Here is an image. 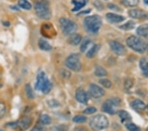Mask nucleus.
I'll use <instances>...</instances> for the list:
<instances>
[{"label": "nucleus", "mask_w": 148, "mask_h": 131, "mask_svg": "<svg viewBox=\"0 0 148 131\" xmlns=\"http://www.w3.org/2000/svg\"><path fill=\"white\" fill-rule=\"evenodd\" d=\"M52 87H53L52 83L47 78L46 73L43 71L40 72L37 76L35 89L38 91H42L43 94H47L51 91Z\"/></svg>", "instance_id": "nucleus-1"}, {"label": "nucleus", "mask_w": 148, "mask_h": 131, "mask_svg": "<svg viewBox=\"0 0 148 131\" xmlns=\"http://www.w3.org/2000/svg\"><path fill=\"white\" fill-rule=\"evenodd\" d=\"M86 30L91 33H97L101 26V19L99 15L88 16L84 20Z\"/></svg>", "instance_id": "nucleus-2"}, {"label": "nucleus", "mask_w": 148, "mask_h": 131, "mask_svg": "<svg viewBox=\"0 0 148 131\" xmlns=\"http://www.w3.org/2000/svg\"><path fill=\"white\" fill-rule=\"evenodd\" d=\"M89 124L93 130L100 131L106 129L109 127V122L106 116L97 115L90 119Z\"/></svg>", "instance_id": "nucleus-3"}, {"label": "nucleus", "mask_w": 148, "mask_h": 131, "mask_svg": "<svg viewBox=\"0 0 148 131\" xmlns=\"http://www.w3.org/2000/svg\"><path fill=\"white\" fill-rule=\"evenodd\" d=\"M34 9L36 15L43 19H49L51 17V12L49 3L45 0L37 2L34 6Z\"/></svg>", "instance_id": "nucleus-4"}, {"label": "nucleus", "mask_w": 148, "mask_h": 131, "mask_svg": "<svg viewBox=\"0 0 148 131\" xmlns=\"http://www.w3.org/2000/svg\"><path fill=\"white\" fill-rule=\"evenodd\" d=\"M32 123V119L28 116H24L16 122L8 123L7 127L16 131H25L30 127Z\"/></svg>", "instance_id": "nucleus-5"}, {"label": "nucleus", "mask_w": 148, "mask_h": 131, "mask_svg": "<svg viewBox=\"0 0 148 131\" xmlns=\"http://www.w3.org/2000/svg\"><path fill=\"white\" fill-rule=\"evenodd\" d=\"M59 24L63 33L66 36H70L75 33L78 26L72 20L67 18L62 17L59 19Z\"/></svg>", "instance_id": "nucleus-6"}, {"label": "nucleus", "mask_w": 148, "mask_h": 131, "mask_svg": "<svg viewBox=\"0 0 148 131\" xmlns=\"http://www.w3.org/2000/svg\"><path fill=\"white\" fill-rule=\"evenodd\" d=\"M126 44L130 49L140 53L144 52L147 48L145 42L136 36H130L128 37L126 40Z\"/></svg>", "instance_id": "nucleus-7"}, {"label": "nucleus", "mask_w": 148, "mask_h": 131, "mask_svg": "<svg viewBox=\"0 0 148 131\" xmlns=\"http://www.w3.org/2000/svg\"><path fill=\"white\" fill-rule=\"evenodd\" d=\"M65 65L70 70L78 71L81 70L82 65L80 62V56L78 54H72L65 60Z\"/></svg>", "instance_id": "nucleus-8"}, {"label": "nucleus", "mask_w": 148, "mask_h": 131, "mask_svg": "<svg viewBox=\"0 0 148 131\" xmlns=\"http://www.w3.org/2000/svg\"><path fill=\"white\" fill-rule=\"evenodd\" d=\"M121 99L115 97L107 100L103 104L102 110L105 113H107L110 115H114L116 112V107L120 105Z\"/></svg>", "instance_id": "nucleus-9"}, {"label": "nucleus", "mask_w": 148, "mask_h": 131, "mask_svg": "<svg viewBox=\"0 0 148 131\" xmlns=\"http://www.w3.org/2000/svg\"><path fill=\"white\" fill-rule=\"evenodd\" d=\"M89 93L90 95L94 99H99L105 95L104 89L94 83H92L90 85Z\"/></svg>", "instance_id": "nucleus-10"}, {"label": "nucleus", "mask_w": 148, "mask_h": 131, "mask_svg": "<svg viewBox=\"0 0 148 131\" xmlns=\"http://www.w3.org/2000/svg\"><path fill=\"white\" fill-rule=\"evenodd\" d=\"M109 46H110L112 51L116 55L124 56L126 54V51L125 46L118 42L112 40L109 42Z\"/></svg>", "instance_id": "nucleus-11"}, {"label": "nucleus", "mask_w": 148, "mask_h": 131, "mask_svg": "<svg viewBox=\"0 0 148 131\" xmlns=\"http://www.w3.org/2000/svg\"><path fill=\"white\" fill-rule=\"evenodd\" d=\"M76 99L80 103L82 104H86L89 99L88 95L87 93L82 88H78V89L76 91L75 94Z\"/></svg>", "instance_id": "nucleus-12"}, {"label": "nucleus", "mask_w": 148, "mask_h": 131, "mask_svg": "<svg viewBox=\"0 0 148 131\" xmlns=\"http://www.w3.org/2000/svg\"><path fill=\"white\" fill-rule=\"evenodd\" d=\"M130 17L134 19H145L148 17L146 12L139 9H132L128 11Z\"/></svg>", "instance_id": "nucleus-13"}, {"label": "nucleus", "mask_w": 148, "mask_h": 131, "mask_svg": "<svg viewBox=\"0 0 148 131\" xmlns=\"http://www.w3.org/2000/svg\"><path fill=\"white\" fill-rule=\"evenodd\" d=\"M106 19L111 23H119L123 22L125 19V17L112 13H109L106 14Z\"/></svg>", "instance_id": "nucleus-14"}, {"label": "nucleus", "mask_w": 148, "mask_h": 131, "mask_svg": "<svg viewBox=\"0 0 148 131\" xmlns=\"http://www.w3.org/2000/svg\"><path fill=\"white\" fill-rule=\"evenodd\" d=\"M131 107L136 111H142L145 109V104L140 99H135L131 103Z\"/></svg>", "instance_id": "nucleus-15"}, {"label": "nucleus", "mask_w": 148, "mask_h": 131, "mask_svg": "<svg viewBox=\"0 0 148 131\" xmlns=\"http://www.w3.org/2000/svg\"><path fill=\"white\" fill-rule=\"evenodd\" d=\"M82 39V37L80 35L77 34V33H74V34L70 35L68 39V42L73 46H76V45L80 43Z\"/></svg>", "instance_id": "nucleus-16"}, {"label": "nucleus", "mask_w": 148, "mask_h": 131, "mask_svg": "<svg viewBox=\"0 0 148 131\" xmlns=\"http://www.w3.org/2000/svg\"><path fill=\"white\" fill-rule=\"evenodd\" d=\"M136 33L140 37L148 39V24H144V25H140L137 28Z\"/></svg>", "instance_id": "nucleus-17"}, {"label": "nucleus", "mask_w": 148, "mask_h": 131, "mask_svg": "<svg viewBox=\"0 0 148 131\" xmlns=\"http://www.w3.org/2000/svg\"><path fill=\"white\" fill-rule=\"evenodd\" d=\"M38 46H39L40 49L44 51H49L52 49L51 45L47 40L42 39H40L38 41Z\"/></svg>", "instance_id": "nucleus-18"}, {"label": "nucleus", "mask_w": 148, "mask_h": 131, "mask_svg": "<svg viewBox=\"0 0 148 131\" xmlns=\"http://www.w3.org/2000/svg\"><path fill=\"white\" fill-rule=\"evenodd\" d=\"M140 67L145 77L148 78V61L146 58H142L140 61Z\"/></svg>", "instance_id": "nucleus-19"}, {"label": "nucleus", "mask_w": 148, "mask_h": 131, "mask_svg": "<svg viewBox=\"0 0 148 131\" xmlns=\"http://www.w3.org/2000/svg\"><path fill=\"white\" fill-rule=\"evenodd\" d=\"M100 49V45L99 44H94V46H92V48H90V49L88 51L86 56L88 58H92L96 56L97 52H98L99 50Z\"/></svg>", "instance_id": "nucleus-20"}, {"label": "nucleus", "mask_w": 148, "mask_h": 131, "mask_svg": "<svg viewBox=\"0 0 148 131\" xmlns=\"http://www.w3.org/2000/svg\"><path fill=\"white\" fill-rule=\"evenodd\" d=\"M118 115L119 116V117L121 119V121L123 123L124 122H128V121H131V116L129 113H128L127 111H124V110H121L119 111L118 112Z\"/></svg>", "instance_id": "nucleus-21"}, {"label": "nucleus", "mask_w": 148, "mask_h": 131, "mask_svg": "<svg viewBox=\"0 0 148 131\" xmlns=\"http://www.w3.org/2000/svg\"><path fill=\"white\" fill-rule=\"evenodd\" d=\"M72 3L75 5V8L73 9V11H76L80 10L81 8L86 5V0H81V1L73 0Z\"/></svg>", "instance_id": "nucleus-22"}, {"label": "nucleus", "mask_w": 148, "mask_h": 131, "mask_svg": "<svg viewBox=\"0 0 148 131\" xmlns=\"http://www.w3.org/2000/svg\"><path fill=\"white\" fill-rule=\"evenodd\" d=\"M39 122L42 125H49L51 123V119L47 115H42L39 119Z\"/></svg>", "instance_id": "nucleus-23"}, {"label": "nucleus", "mask_w": 148, "mask_h": 131, "mask_svg": "<svg viewBox=\"0 0 148 131\" xmlns=\"http://www.w3.org/2000/svg\"><path fill=\"white\" fill-rule=\"evenodd\" d=\"M18 3L20 8L26 10H30L32 8V5L28 0H18Z\"/></svg>", "instance_id": "nucleus-24"}, {"label": "nucleus", "mask_w": 148, "mask_h": 131, "mask_svg": "<svg viewBox=\"0 0 148 131\" xmlns=\"http://www.w3.org/2000/svg\"><path fill=\"white\" fill-rule=\"evenodd\" d=\"M25 91H26V95L28 99H32L34 98V91L32 89V87L29 84V83H27V84L25 85Z\"/></svg>", "instance_id": "nucleus-25"}, {"label": "nucleus", "mask_w": 148, "mask_h": 131, "mask_svg": "<svg viewBox=\"0 0 148 131\" xmlns=\"http://www.w3.org/2000/svg\"><path fill=\"white\" fill-rule=\"evenodd\" d=\"M135 26H136V24L134 21H128L127 23H126L125 24H124V25L121 26L120 28L121 29L125 30H130L133 29V28L135 27Z\"/></svg>", "instance_id": "nucleus-26"}, {"label": "nucleus", "mask_w": 148, "mask_h": 131, "mask_svg": "<svg viewBox=\"0 0 148 131\" xmlns=\"http://www.w3.org/2000/svg\"><path fill=\"white\" fill-rule=\"evenodd\" d=\"M94 73L95 76H97V77H103V76H106L107 74V72L106 70V69L101 67V66H97V67L95 68Z\"/></svg>", "instance_id": "nucleus-27"}, {"label": "nucleus", "mask_w": 148, "mask_h": 131, "mask_svg": "<svg viewBox=\"0 0 148 131\" xmlns=\"http://www.w3.org/2000/svg\"><path fill=\"white\" fill-rule=\"evenodd\" d=\"M139 3V0H122V3L126 7H132L136 6Z\"/></svg>", "instance_id": "nucleus-28"}, {"label": "nucleus", "mask_w": 148, "mask_h": 131, "mask_svg": "<svg viewBox=\"0 0 148 131\" xmlns=\"http://www.w3.org/2000/svg\"><path fill=\"white\" fill-rule=\"evenodd\" d=\"M91 40H90L88 38H86L84 40V41L82 42V44L80 46V51L82 52H84L86 50L88 49V47L90 46V44H91Z\"/></svg>", "instance_id": "nucleus-29"}, {"label": "nucleus", "mask_w": 148, "mask_h": 131, "mask_svg": "<svg viewBox=\"0 0 148 131\" xmlns=\"http://www.w3.org/2000/svg\"><path fill=\"white\" fill-rule=\"evenodd\" d=\"M126 127L129 131H141L140 128L137 127L135 124L132 123H127L126 125Z\"/></svg>", "instance_id": "nucleus-30"}, {"label": "nucleus", "mask_w": 148, "mask_h": 131, "mask_svg": "<svg viewBox=\"0 0 148 131\" xmlns=\"http://www.w3.org/2000/svg\"><path fill=\"white\" fill-rule=\"evenodd\" d=\"M86 120H87L86 117L83 115H77L75 116L73 119V122L76 123H83L86 122Z\"/></svg>", "instance_id": "nucleus-31"}, {"label": "nucleus", "mask_w": 148, "mask_h": 131, "mask_svg": "<svg viewBox=\"0 0 148 131\" xmlns=\"http://www.w3.org/2000/svg\"><path fill=\"white\" fill-rule=\"evenodd\" d=\"M99 83L102 86L106 88H110L112 85L111 82L108 79H101L99 80Z\"/></svg>", "instance_id": "nucleus-32"}, {"label": "nucleus", "mask_w": 148, "mask_h": 131, "mask_svg": "<svg viewBox=\"0 0 148 131\" xmlns=\"http://www.w3.org/2000/svg\"><path fill=\"white\" fill-rule=\"evenodd\" d=\"M6 113V105L3 102L0 101V119H2Z\"/></svg>", "instance_id": "nucleus-33"}, {"label": "nucleus", "mask_w": 148, "mask_h": 131, "mask_svg": "<svg viewBox=\"0 0 148 131\" xmlns=\"http://www.w3.org/2000/svg\"><path fill=\"white\" fill-rule=\"evenodd\" d=\"M97 111V109L94 107H88L87 109H86L84 111V113L86 114V115H90V114L94 113Z\"/></svg>", "instance_id": "nucleus-34"}, {"label": "nucleus", "mask_w": 148, "mask_h": 131, "mask_svg": "<svg viewBox=\"0 0 148 131\" xmlns=\"http://www.w3.org/2000/svg\"><path fill=\"white\" fill-rule=\"evenodd\" d=\"M54 131H68V127L65 125H59L55 127Z\"/></svg>", "instance_id": "nucleus-35"}, {"label": "nucleus", "mask_w": 148, "mask_h": 131, "mask_svg": "<svg viewBox=\"0 0 148 131\" xmlns=\"http://www.w3.org/2000/svg\"><path fill=\"white\" fill-rule=\"evenodd\" d=\"M133 85V82L131 79H126L125 82V87L126 89H130Z\"/></svg>", "instance_id": "nucleus-36"}, {"label": "nucleus", "mask_w": 148, "mask_h": 131, "mask_svg": "<svg viewBox=\"0 0 148 131\" xmlns=\"http://www.w3.org/2000/svg\"><path fill=\"white\" fill-rule=\"evenodd\" d=\"M94 6L96 7V8L99 9V10L103 9V5L100 1H97V0H96V1L94 2Z\"/></svg>", "instance_id": "nucleus-37"}, {"label": "nucleus", "mask_w": 148, "mask_h": 131, "mask_svg": "<svg viewBox=\"0 0 148 131\" xmlns=\"http://www.w3.org/2000/svg\"><path fill=\"white\" fill-rule=\"evenodd\" d=\"M30 131H46L45 128L40 127H35L32 128Z\"/></svg>", "instance_id": "nucleus-38"}, {"label": "nucleus", "mask_w": 148, "mask_h": 131, "mask_svg": "<svg viewBox=\"0 0 148 131\" xmlns=\"http://www.w3.org/2000/svg\"><path fill=\"white\" fill-rule=\"evenodd\" d=\"M108 8L109 9H114V10H118V9H119L118 7L114 6L113 4H109Z\"/></svg>", "instance_id": "nucleus-39"}, {"label": "nucleus", "mask_w": 148, "mask_h": 131, "mask_svg": "<svg viewBox=\"0 0 148 131\" xmlns=\"http://www.w3.org/2000/svg\"><path fill=\"white\" fill-rule=\"evenodd\" d=\"M74 131H87V130H86L85 128H76L74 130Z\"/></svg>", "instance_id": "nucleus-40"}, {"label": "nucleus", "mask_w": 148, "mask_h": 131, "mask_svg": "<svg viewBox=\"0 0 148 131\" xmlns=\"http://www.w3.org/2000/svg\"><path fill=\"white\" fill-rule=\"evenodd\" d=\"M144 3L145 5H147V6H148V0H144Z\"/></svg>", "instance_id": "nucleus-41"}, {"label": "nucleus", "mask_w": 148, "mask_h": 131, "mask_svg": "<svg viewBox=\"0 0 148 131\" xmlns=\"http://www.w3.org/2000/svg\"><path fill=\"white\" fill-rule=\"evenodd\" d=\"M0 131H5V130H3V129H0Z\"/></svg>", "instance_id": "nucleus-42"}, {"label": "nucleus", "mask_w": 148, "mask_h": 131, "mask_svg": "<svg viewBox=\"0 0 148 131\" xmlns=\"http://www.w3.org/2000/svg\"><path fill=\"white\" fill-rule=\"evenodd\" d=\"M147 131H148V127L147 128Z\"/></svg>", "instance_id": "nucleus-43"}, {"label": "nucleus", "mask_w": 148, "mask_h": 131, "mask_svg": "<svg viewBox=\"0 0 148 131\" xmlns=\"http://www.w3.org/2000/svg\"><path fill=\"white\" fill-rule=\"evenodd\" d=\"M147 109H148V105H147Z\"/></svg>", "instance_id": "nucleus-44"}, {"label": "nucleus", "mask_w": 148, "mask_h": 131, "mask_svg": "<svg viewBox=\"0 0 148 131\" xmlns=\"http://www.w3.org/2000/svg\"><path fill=\"white\" fill-rule=\"evenodd\" d=\"M147 52H148V46H147Z\"/></svg>", "instance_id": "nucleus-45"}]
</instances>
